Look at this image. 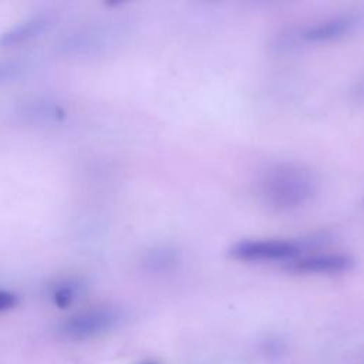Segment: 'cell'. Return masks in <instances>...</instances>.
Segmentation results:
<instances>
[{
    "label": "cell",
    "mask_w": 364,
    "mask_h": 364,
    "mask_svg": "<svg viewBox=\"0 0 364 364\" xmlns=\"http://www.w3.org/2000/svg\"><path fill=\"white\" fill-rule=\"evenodd\" d=\"M256 186L264 205L279 212H291L314 199L318 191V178L306 165L277 162L262 171Z\"/></svg>",
    "instance_id": "obj_1"
},
{
    "label": "cell",
    "mask_w": 364,
    "mask_h": 364,
    "mask_svg": "<svg viewBox=\"0 0 364 364\" xmlns=\"http://www.w3.org/2000/svg\"><path fill=\"white\" fill-rule=\"evenodd\" d=\"M327 233H313L297 239H242L228 249V256L246 263L280 262L287 263L301 255L309 253L320 245H326Z\"/></svg>",
    "instance_id": "obj_2"
},
{
    "label": "cell",
    "mask_w": 364,
    "mask_h": 364,
    "mask_svg": "<svg viewBox=\"0 0 364 364\" xmlns=\"http://www.w3.org/2000/svg\"><path fill=\"white\" fill-rule=\"evenodd\" d=\"M122 320V313L111 306H100L75 313L64 320L61 333L68 338H90L105 333Z\"/></svg>",
    "instance_id": "obj_3"
},
{
    "label": "cell",
    "mask_w": 364,
    "mask_h": 364,
    "mask_svg": "<svg viewBox=\"0 0 364 364\" xmlns=\"http://www.w3.org/2000/svg\"><path fill=\"white\" fill-rule=\"evenodd\" d=\"M355 266L351 255L340 252H311L283 264V269L296 274H340Z\"/></svg>",
    "instance_id": "obj_4"
},
{
    "label": "cell",
    "mask_w": 364,
    "mask_h": 364,
    "mask_svg": "<svg viewBox=\"0 0 364 364\" xmlns=\"http://www.w3.org/2000/svg\"><path fill=\"white\" fill-rule=\"evenodd\" d=\"M361 23V16L355 13H344L317 21L314 24L300 28L291 36L294 41L303 43H328L343 38L353 33Z\"/></svg>",
    "instance_id": "obj_5"
},
{
    "label": "cell",
    "mask_w": 364,
    "mask_h": 364,
    "mask_svg": "<svg viewBox=\"0 0 364 364\" xmlns=\"http://www.w3.org/2000/svg\"><path fill=\"white\" fill-rule=\"evenodd\" d=\"M53 24V17L50 14H36L21 23L10 27L0 36V47H17L26 44L43 33H46Z\"/></svg>",
    "instance_id": "obj_6"
},
{
    "label": "cell",
    "mask_w": 364,
    "mask_h": 364,
    "mask_svg": "<svg viewBox=\"0 0 364 364\" xmlns=\"http://www.w3.org/2000/svg\"><path fill=\"white\" fill-rule=\"evenodd\" d=\"M182 260L181 250L172 245H158L145 252L142 267L151 273H166L178 267Z\"/></svg>",
    "instance_id": "obj_7"
},
{
    "label": "cell",
    "mask_w": 364,
    "mask_h": 364,
    "mask_svg": "<svg viewBox=\"0 0 364 364\" xmlns=\"http://www.w3.org/2000/svg\"><path fill=\"white\" fill-rule=\"evenodd\" d=\"M78 290H80V284L77 282L60 283L58 286H55V289L51 293L54 304L60 309L68 307L74 301V299L77 297Z\"/></svg>",
    "instance_id": "obj_8"
},
{
    "label": "cell",
    "mask_w": 364,
    "mask_h": 364,
    "mask_svg": "<svg viewBox=\"0 0 364 364\" xmlns=\"http://www.w3.org/2000/svg\"><path fill=\"white\" fill-rule=\"evenodd\" d=\"M24 71V65L18 61H1L0 63V85L17 80Z\"/></svg>",
    "instance_id": "obj_9"
},
{
    "label": "cell",
    "mask_w": 364,
    "mask_h": 364,
    "mask_svg": "<svg viewBox=\"0 0 364 364\" xmlns=\"http://www.w3.org/2000/svg\"><path fill=\"white\" fill-rule=\"evenodd\" d=\"M18 303V296L10 290H3L0 289V313L7 311L17 306Z\"/></svg>",
    "instance_id": "obj_10"
},
{
    "label": "cell",
    "mask_w": 364,
    "mask_h": 364,
    "mask_svg": "<svg viewBox=\"0 0 364 364\" xmlns=\"http://www.w3.org/2000/svg\"><path fill=\"white\" fill-rule=\"evenodd\" d=\"M138 364H159V363L155 361V360H145V361H141V363H138Z\"/></svg>",
    "instance_id": "obj_11"
}]
</instances>
